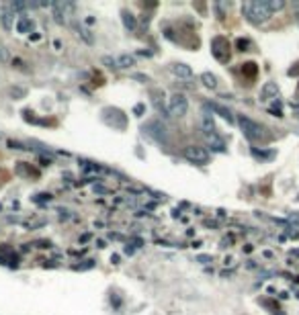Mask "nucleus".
<instances>
[{"mask_svg":"<svg viewBox=\"0 0 299 315\" xmlns=\"http://www.w3.org/2000/svg\"><path fill=\"white\" fill-rule=\"evenodd\" d=\"M103 64H105L109 70H119V66H117V60H113L111 56H105V58H103Z\"/></svg>","mask_w":299,"mask_h":315,"instance_id":"18","label":"nucleus"},{"mask_svg":"<svg viewBox=\"0 0 299 315\" xmlns=\"http://www.w3.org/2000/svg\"><path fill=\"white\" fill-rule=\"evenodd\" d=\"M252 153H254L256 158H272V155H275V151H260V149H256V147H252Z\"/></svg>","mask_w":299,"mask_h":315,"instance_id":"19","label":"nucleus"},{"mask_svg":"<svg viewBox=\"0 0 299 315\" xmlns=\"http://www.w3.org/2000/svg\"><path fill=\"white\" fill-rule=\"evenodd\" d=\"M117 66H119V68H123V70L133 68V66H135V58H133V56H129V54H123V56H119V58H117Z\"/></svg>","mask_w":299,"mask_h":315,"instance_id":"14","label":"nucleus"},{"mask_svg":"<svg viewBox=\"0 0 299 315\" xmlns=\"http://www.w3.org/2000/svg\"><path fill=\"white\" fill-rule=\"evenodd\" d=\"M52 164V160H45V158H41V166H49Z\"/></svg>","mask_w":299,"mask_h":315,"instance_id":"29","label":"nucleus"},{"mask_svg":"<svg viewBox=\"0 0 299 315\" xmlns=\"http://www.w3.org/2000/svg\"><path fill=\"white\" fill-rule=\"evenodd\" d=\"M111 262H113V264H119V256H117V254H113V256H111Z\"/></svg>","mask_w":299,"mask_h":315,"instance_id":"28","label":"nucleus"},{"mask_svg":"<svg viewBox=\"0 0 299 315\" xmlns=\"http://www.w3.org/2000/svg\"><path fill=\"white\" fill-rule=\"evenodd\" d=\"M183 155H185V160L191 162V164H199V166H205L209 164V151L201 145H187L183 149Z\"/></svg>","mask_w":299,"mask_h":315,"instance_id":"4","label":"nucleus"},{"mask_svg":"<svg viewBox=\"0 0 299 315\" xmlns=\"http://www.w3.org/2000/svg\"><path fill=\"white\" fill-rule=\"evenodd\" d=\"M96 248H101V250H103V248H107V244H105V240H96Z\"/></svg>","mask_w":299,"mask_h":315,"instance_id":"25","label":"nucleus"},{"mask_svg":"<svg viewBox=\"0 0 299 315\" xmlns=\"http://www.w3.org/2000/svg\"><path fill=\"white\" fill-rule=\"evenodd\" d=\"M293 254H295V256H299V250H293Z\"/></svg>","mask_w":299,"mask_h":315,"instance_id":"31","label":"nucleus"},{"mask_svg":"<svg viewBox=\"0 0 299 315\" xmlns=\"http://www.w3.org/2000/svg\"><path fill=\"white\" fill-rule=\"evenodd\" d=\"M31 29H33V21L29 19V17H19V21H17V33H31Z\"/></svg>","mask_w":299,"mask_h":315,"instance_id":"12","label":"nucleus"},{"mask_svg":"<svg viewBox=\"0 0 299 315\" xmlns=\"http://www.w3.org/2000/svg\"><path fill=\"white\" fill-rule=\"evenodd\" d=\"M238 125H240V129H242V133L250 139V141H260V139H264V127L260 125V123H256V121H252V119H248V117H244V115H240L238 117Z\"/></svg>","mask_w":299,"mask_h":315,"instance_id":"2","label":"nucleus"},{"mask_svg":"<svg viewBox=\"0 0 299 315\" xmlns=\"http://www.w3.org/2000/svg\"><path fill=\"white\" fill-rule=\"evenodd\" d=\"M9 147H11V149H27V147H23V143H19V141H9Z\"/></svg>","mask_w":299,"mask_h":315,"instance_id":"21","label":"nucleus"},{"mask_svg":"<svg viewBox=\"0 0 299 315\" xmlns=\"http://www.w3.org/2000/svg\"><path fill=\"white\" fill-rule=\"evenodd\" d=\"M203 137H205V141H207V145L213 149V151H226V141L217 135V131L215 133H203Z\"/></svg>","mask_w":299,"mask_h":315,"instance_id":"6","label":"nucleus"},{"mask_svg":"<svg viewBox=\"0 0 299 315\" xmlns=\"http://www.w3.org/2000/svg\"><path fill=\"white\" fill-rule=\"evenodd\" d=\"M11 96H15V98H23V96H25V88H11Z\"/></svg>","mask_w":299,"mask_h":315,"instance_id":"20","label":"nucleus"},{"mask_svg":"<svg viewBox=\"0 0 299 315\" xmlns=\"http://www.w3.org/2000/svg\"><path fill=\"white\" fill-rule=\"evenodd\" d=\"M207 109H211L213 113H217L221 119H226L228 123H234V115H232V111L230 109H226L223 104H219V102H207Z\"/></svg>","mask_w":299,"mask_h":315,"instance_id":"8","label":"nucleus"},{"mask_svg":"<svg viewBox=\"0 0 299 315\" xmlns=\"http://www.w3.org/2000/svg\"><path fill=\"white\" fill-rule=\"evenodd\" d=\"M289 223H295L299 227V213H291L289 215Z\"/></svg>","mask_w":299,"mask_h":315,"instance_id":"22","label":"nucleus"},{"mask_svg":"<svg viewBox=\"0 0 299 315\" xmlns=\"http://www.w3.org/2000/svg\"><path fill=\"white\" fill-rule=\"evenodd\" d=\"M187 111H189L187 96H185V94H181V92H175V94L168 98V115H170V117L181 119V117H185V115H187Z\"/></svg>","mask_w":299,"mask_h":315,"instance_id":"5","label":"nucleus"},{"mask_svg":"<svg viewBox=\"0 0 299 315\" xmlns=\"http://www.w3.org/2000/svg\"><path fill=\"white\" fill-rule=\"evenodd\" d=\"M143 133H145V135H150L154 141L162 143V145H166V143H168V131H166L164 123H162V121H158V119L147 121V123L143 125Z\"/></svg>","mask_w":299,"mask_h":315,"instance_id":"3","label":"nucleus"},{"mask_svg":"<svg viewBox=\"0 0 299 315\" xmlns=\"http://www.w3.org/2000/svg\"><path fill=\"white\" fill-rule=\"evenodd\" d=\"M49 199H52V195H37V197H35L37 203H43V201H49Z\"/></svg>","mask_w":299,"mask_h":315,"instance_id":"23","label":"nucleus"},{"mask_svg":"<svg viewBox=\"0 0 299 315\" xmlns=\"http://www.w3.org/2000/svg\"><path fill=\"white\" fill-rule=\"evenodd\" d=\"M199 262H203V264H207V262H211V258H209V256H199Z\"/></svg>","mask_w":299,"mask_h":315,"instance_id":"26","label":"nucleus"},{"mask_svg":"<svg viewBox=\"0 0 299 315\" xmlns=\"http://www.w3.org/2000/svg\"><path fill=\"white\" fill-rule=\"evenodd\" d=\"M133 111H135V113H137V115H139V113H143V104H137V107H135V109H133Z\"/></svg>","mask_w":299,"mask_h":315,"instance_id":"27","label":"nucleus"},{"mask_svg":"<svg viewBox=\"0 0 299 315\" xmlns=\"http://www.w3.org/2000/svg\"><path fill=\"white\" fill-rule=\"evenodd\" d=\"M201 82H203L205 88H211V90L217 88V78H215L211 72H203V74H201Z\"/></svg>","mask_w":299,"mask_h":315,"instance_id":"16","label":"nucleus"},{"mask_svg":"<svg viewBox=\"0 0 299 315\" xmlns=\"http://www.w3.org/2000/svg\"><path fill=\"white\" fill-rule=\"evenodd\" d=\"M266 7H268L270 13L283 11V9H285V0H266Z\"/></svg>","mask_w":299,"mask_h":315,"instance_id":"17","label":"nucleus"},{"mask_svg":"<svg viewBox=\"0 0 299 315\" xmlns=\"http://www.w3.org/2000/svg\"><path fill=\"white\" fill-rule=\"evenodd\" d=\"M74 29H76L78 37H80L86 45H94V35H92V31H90L88 27H84L82 23H74Z\"/></svg>","mask_w":299,"mask_h":315,"instance_id":"7","label":"nucleus"},{"mask_svg":"<svg viewBox=\"0 0 299 315\" xmlns=\"http://www.w3.org/2000/svg\"><path fill=\"white\" fill-rule=\"evenodd\" d=\"M125 254H133V248L131 246H125Z\"/></svg>","mask_w":299,"mask_h":315,"instance_id":"30","label":"nucleus"},{"mask_svg":"<svg viewBox=\"0 0 299 315\" xmlns=\"http://www.w3.org/2000/svg\"><path fill=\"white\" fill-rule=\"evenodd\" d=\"M297 23H299V13H297Z\"/></svg>","mask_w":299,"mask_h":315,"instance_id":"32","label":"nucleus"},{"mask_svg":"<svg viewBox=\"0 0 299 315\" xmlns=\"http://www.w3.org/2000/svg\"><path fill=\"white\" fill-rule=\"evenodd\" d=\"M297 117H299V113H297Z\"/></svg>","mask_w":299,"mask_h":315,"instance_id":"33","label":"nucleus"},{"mask_svg":"<svg viewBox=\"0 0 299 315\" xmlns=\"http://www.w3.org/2000/svg\"><path fill=\"white\" fill-rule=\"evenodd\" d=\"M279 96V86L275 82H266L262 86V98H277Z\"/></svg>","mask_w":299,"mask_h":315,"instance_id":"13","label":"nucleus"},{"mask_svg":"<svg viewBox=\"0 0 299 315\" xmlns=\"http://www.w3.org/2000/svg\"><path fill=\"white\" fill-rule=\"evenodd\" d=\"M121 19H123V25H125V29L133 31V29L137 27V21H135V17H133L129 11H123V13H121Z\"/></svg>","mask_w":299,"mask_h":315,"instance_id":"15","label":"nucleus"},{"mask_svg":"<svg viewBox=\"0 0 299 315\" xmlns=\"http://www.w3.org/2000/svg\"><path fill=\"white\" fill-rule=\"evenodd\" d=\"M242 13H244V17H246L250 23H254V25H260V23L268 21L270 15H272V13L268 11L266 3H246V5L242 7Z\"/></svg>","mask_w":299,"mask_h":315,"instance_id":"1","label":"nucleus"},{"mask_svg":"<svg viewBox=\"0 0 299 315\" xmlns=\"http://www.w3.org/2000/svg\"><path fill=\"white\" fill-rule=\"evenodd\" d=\"M13 19H15V13L9 9V5L3 9V13H0V23H3V27L7 29V31H11L13 29Z\"/></svg>","mask_w":299,"mask_h":315,"instance_id":"11","label":"nucleus"},{"mask_svg":"<svg viewBox=\"0 0 299 315\" xmlns=\"http://www.w3.org/2000/svg\"><path fill=\"white\" fill-rule=\"evenodd\" d=\"M170 72H172L177 78H191V76H193V70H191V66H187V64H172V66H170Z\"/></svg>","mask_w":299,"mask_h":315,"instance_id":"9","label":"nucleus"},{"mask_svg":"<svg viewBox=\"0 0 299 315\" xmlns=\"http://www.w3.org/2000/svg\"><path fill=\"white\" fill-rule=\"evenodd\" d=\"M133 78H135V80H143V82H147V80H150V78H147V76H141V74H135V76H133Z\"/></svg>","mask_w":299,"mask_h":315,"instance_id":"24","label":"nucleus"},{"mask_svg":"<svg viewBox=\"0 0 299 315\" xmlns=\"http://www.w3.org/2000/svg\"><path fill=\"white\" fill-rule=\"evenodd\" d=\"M201 129H203V133H215L213 117H211V113H207V111L201 113Z\"/></svg>","mask_w":299,"mask_h":315,"instance_id":"10","label":"nucleus"}]
</instances>
